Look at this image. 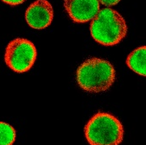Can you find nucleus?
Instances as JSON below:
<instances>
[{"label": "nucleus", "instance_id": "nucleus-6", "mask_svg": "<svg viewBox=\"0 0 146 145\" xmlns=\"http://www.w3.org/2000/svg\"><path fill=\"white\" fill-rule=\"evenodd\" d=\"M53 18V7L48 0H36L28 7L25 12L28 25L35 30H43L48 27Z\"/></svg>", "mask_w": 146, "mask_h": 145}, {"label": "nucleus", "instance_id": "nucleus-7", "mask_svg": "<svg viewBox=\"0 0 146 145\" xmlns=\"http://www.w3.org/2000/svg\"><path fill=\"white\" fill-rule=\"evenodd\" d=\"M146 48L145 46L139 47L133 50L126 59V65L136 73L145 76L146 75Z\"/></svg>", "mask_w": 146, "mask_h": 145}, {"label": "nucleus", "instance_id": "nucleus-5", "mask_svg": "<svg viewBox=\"0 0 146 145\" xmlns=\"http://www.w3.org/2000/svg\"><path fill=\"white\" fill-rule=\"evenodd\" d=\"M98 0H64V9L71 20L85 23L93 20L100 11Z\"/></svg>", "mask_w": 146, "mask_h": 145}, {"label": "nucleus", "instance_id": "nucleus-10", "mask_svg": "<svg viewBox=\"0 0 146 145\" xmlns=\"http://www.w3.org/2000/svg\"><path fill=\"white\" fill-rule=\"evenodd\" d=\"M1 1H3L4 3H5L7 5L15 6V5H18L23 4L24 1H26V0H1Z\"/></svg>", "mask_w": 146, "mask_h": 145}, {"label": "nucleus", "instance_id": "nucleus-9", "mask_svg": "<svg viewBox=\"0 0 146 145\" xmlns=\"http://www.w3.org/2000/svg\"><path fill=\"white\" fill-rule=\"evenodd\" d=\"M98 1L100 2V4H101L105 6H107V8H108L110 6L118 5L121 0H98Z\"/></svg>", "mask_w": 146, "mask_h": 145}, {"label": "nucleus", "instance_id": "nucleus-4", "mask_svg": "<svg viewBox=\"0 0 146 145\" xmlns=\"http://www.w3.org/2000/svg\"><path fill=\"white\" fill-rule=\"evenodd\" d=\"M37 56L33 42L25 38H16L11 41L5 54V62L12 71L22 73L30 70Z\"/></svg>", "mask_w": 146, "mask_h": 145}, {"label": "nucleus", "instance_id": "nucleus-8", "mask_svg": "<svg viewBox=\"0 0 146 145\" xmlns=\"http://www.w3.org/2000/svg\"><path fill=\"white\" fill-rule=\"evenodd\" d=\"M16 136V130L11 124L0 121V145H13Z\"/></svg>", "mask_w": 146, "mask_h": 145}, {"label": "nucleus", "instance_id": "nucleus-3", "mask_svg": "<svg viewBox=\"0 0 146 145\" xmlns=\"http://www.w3.org/2000/svg\"><path fill=\"white\" fill-rule=\"evenodd\" d=\"M85 137L90 145H119L124 139V127L115 116L97 112L84 129Z\"/></svg>", "mask_w": 146, "mask_h": 145}, {"label": "nucleus", "instance_id": "nucleus-2", "mask_svg": "<svg viewBox=\"0 0 146 145\" xmlns=\"http://www.w3.org/2000/svg\"><path fill=\"white\" fill-rule=\"evenodd\" d=\"M125 20L117 11L111 8L100 10L90 25L91 36L103 46H114L127 35Z\"/></svg>", "mask_w": 146, "mask_h": 145}, {"label": "nucleus", "instance_id": "nucleus-1", "mask_svg": "<svg viewBox=\"0 0 146 145\" xmlns=\"http://www.w3.org/2000/svg\"><path fill=\"white\" fill-rule=\"evenodd\" d=\"M116 79L113 66L100 58H89L77 69L76 80L80 87L91 93H100L111 88Z\"/></svg>", "mask_w": 146, "mask_h": 145}]
</instances>
